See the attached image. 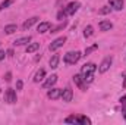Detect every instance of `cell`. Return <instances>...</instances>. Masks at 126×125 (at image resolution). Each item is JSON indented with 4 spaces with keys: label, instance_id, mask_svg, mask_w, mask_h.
Here are the masks:
<instances>
[{
    "label": "cell",
    "instance_id": "cell-1",
    "mask_svg": "<svg viewBox=\"0 0 126 125\" xmlns=\"http://www.w3.org/2000/svg\"><path fill=\"white\" fill-rule=\"evenodd\" d=\"M95 71H97V65L93 63V62L85 63V65L81 68V75H82V78L85 80V83H87V84H91V83L94 81Z\"/></svg>",
    "mask_w": 126,
    "mask_h": 125
},
{
    "label": "cell",
    "instance_id": "cell-2",
    "mask_svg": "<svg viewBox=\"0 0 126 125\" xmlns=\"http://www.w3.org/2000/svg\"><path fill=\"white\" fill-rule=\"evenodd\" d=\"M81 52H67L64 56H63V62L67 63V65H75L78 63V61L81 59Z\"/></svg>",
    "mask_w": 126,
    "mask_h": 125
},
{
    "label": "cell",
    "instance_id": "cell-3",
    "mask_svg": "<svg viewBox=\"0 0 126 125\" xmlns=\"http://www.w3.org/2000/svg\"><path fill=\"white\" fill-rule=\"evenodd\" d=\"M111 63H113V58H111V56H107V58H106L103 62L100 63V66H98V72H100V74H104V72H107V71L110 69Z\"/></svg>",
    "mask_w": 126,
    "mask_h": 125
},
{
    "label": "cell",
    "instance_id": "cell-4",
    "mask_svg": "<svg viewBox=\"0 0 126 125\" xmlns=\"http://www.w3.org/2000/svg\"><path fill=\"white\" fill-rule=\"evenodd\" d=\"M72 80H73V83L78 85V88H79V90H82V91H85V90H87V83H85V80L82 78V75H81V74H75V75L72 77Z\"/></svg>",
    "mask_w": 126,
    "mask_h": 125
},
{
    "label": "cell",
    "instance_id": "cell-5",
    "mask_svg": "<svg viewBox=\"0 0 126 125\" xmlns=\"http://www.w3.org/2000/svg\"><path fill=\"white\" fill-rule=\"evenodd\" d=\"M66 43V37L63 35V37H59V38H56L54 41H51V44L48 46V49H50V52H56L57 49H60L63 47V44Z\"/></svg>",
    "mask_w": 126,
    "mask_h": 125
},
{
    "label": "cell",
    "instance_id": "cell-6",
    "mask_svg": "<svg viewBox=\"0 0 126 125\" xmlns=\"http://www.w3.org/2000/svg\"><path fill=\"white\" fill-rule=\"evenodd\" d=\"M4 102L9 103V104H13L16 103V91L13 88H7L4 91Z\"/></svg>",
    "mask_w": 126,
    "mask_h": 125
},
{
    "label": "cell",
    "instance_id": "cell-7",
    "mask_svg": "<svg viewBox=\"0 0 126 125\" xmlns=\"http://www.w3.org/2000/svg\"><path fill=\"white\" fill-rule=\"evenodd\" d=\"M79 7H81V3L79 1H70L64 7V12H66V15H75V12H78Z\"/></svg>",
    "mask_w": 126,
    "mask_h": 125
},
{
    "label": "cell",
    "instance_id": "cell-8",
    "mask_svg": "<svg viewBox=\"0 0 126 125\" xmlns=\"http://www.w3.org/2000/svg\"><path fill=\"white\" fill-rule=\"evenodd\" d=\"M60 99H62L63 102H72V99H73V91H72V88H70V87H66L64 90H62Z\"/></svg>",
    "mask_w": 126,
    "mask_h": 125
},
{
    "label": "cell",
    "instance_id": "cell-9",
    "mask_svg": "<svg viewBox=\"0 0 126 125\" xmlns=\"http://www.w3.org/2000/svg\"><path fill=\"white\" fill-rule=\"evenodd\" d=\"M62 96V88H51V90H48V93H47V97L50 99V100H56V99H59Z\"/></svg>",
    "mask_w": 126,
    "mask_h": 125
},
{
    "label": "cell",
    "instance_id": "cell-10",
    "mask_svg": "<svg viewBox=\"0 0 126 125\" xmlns=\"http://www.w3.org/2000/svg\"><path fill=\"white\" fill-rule=\"evenodd\" d=\"M56 83H57V75H54V74H53L51 77H48V78L44 81L43 87H44V88H51V87H53Z\"/></svg>",
    "mask_w": 126,
    "mask_h": 125
},
{
    "label": "cell",
    "instance_id": "cell-11",
    "mask_svg": "<svg viewBox=\"0 0 126 125\" xmlns=\"http://www.w3.org/2000/svg\"><path fill=\"white\" fill-rule=\"evenodd\" d=\"M38 21H40V18H38V16H32V18L27 19V21H25V22L22 24V28H24V30L27 31V30H30V28H31L34 24H37Z\"/></svg>",
    "mask_w": 126,
    "mask_h": 125
},
{
    "label": "cell",
    "instance_id": "cell-12",
    "mask_svg": "<svg viewBox=\"0 0 126 125\" xmlns=\"http://www.w3.org/2000/svg\"><path fill=\"white\" fill-rule=\"evenodd\" d=\"M50 28H51V24L50 22H40L38 27H37V31L40 32V34H44V32L50 31Z\"/></svg>",
    "mask_w": 126,
    "mask_h": 125
},
{
    "label": "cell",
    "instance_id": "cell-13",
    "mask_svg": "<svg viewBox=\"0 0 126 125\" xmlns=\"http://www.w3.org/2000/svg\"><path fill=\"white\" fill-rule=\"evenodd\" d=\"M109 4L114 10H122L123 9V0H109Z\"/></svg>",
    "mask_w": 126,
    "mask_h": 125
},
{
    "label": "cell",
    "instance_id": "cell-14",
    "mask_svg": "<svg viewBox=\"0 0 126 125\" xmlns=\"http://www.w3.org/2000/svg\"><path fill=\"white\" fill-rule=\"evenodd\" d=\"M31 40L32 38L30 37V35H27V37H21V38H16V40L13 41V46H24V44H28Z\"/></svg>",
    "mask_w": 126,
    "mask_h": 125
},
{
    "label": "cell",
    "instance_id": "cell-15",
    "mask_svg": "<svg viewBox=\"0 0 126 125\" xmlns=\"http://www.w3.org/2000/svg\"><path fill=\"white\" fill-rule=\"evenodd\" d=\"M98 27H100L101 31H110V30L113 28V24H111L110 21H101V22L98 24Z\"/></svg>",
    "mask_w": 126,
    "mask_h": 125
},
{
    "label": "cell",
    "instance_id": "cell-16",
    "mask_svg": "<svg viewBox=\"0 0 126 125\" xmlns=\"http://www.w3.org/2000/svg\"><path fill=\"white\" fill-rule=\"evenodd\" d=\"M44 77H46V71H44L43 68H40V69L37 71L35 77H34V83H40V81H43V80H44Z\"/></svg>",
    "mask_w": 126,
    "mask_h": 125
},
{
    "label": "cell",
    "instance_id": "cell-17",
    "mask_svg": "<svg viewBox=\"0 0 126 125\" xmlns=\"http://www.w3.org/2000/svg\"><path fill=\"white\" fill-rule=\"evenodd\" d=\"M59 61H60V56L59 55H53L51 59H50V68L51 69H56L59 66Z\"/></svg>",
    "mask_w": 126,
    "mask_h": 125
},
{
    "label": "cell",
    "instance_id": "cell-18",
    "mask_svg": "<svg viewBox=\"0 0 126 125\" xmlns=\"http://www.w3.org/2000/svg\"><path fill=\"white\" fill-rule=\"evenodd\" d=\"M16 31H18V25L16 24H9V25L4 27V32L7 35H10V34H13V32H16Z\"/></svg>",
    "mask_w": 126,
    "mask_h": 125
},
{
    "label": "cell",
    "instance_id": "cell-19",
    "mask_svg": "<svg viewBox=\"0 0 126 125\" xmlns=\"http://www.w3.org/2000/svg\"><path fill=\"white\" fill-rule=\"evenodd\" d=\"M40 49V43H30L27 46V53H34Z\"/></svg>",
    "mask_w": 126,
    "mask_h": 125
},
{
    "label": "cell",
    "instance_id": "cell-20",
    "mask_svg": "<svg viewBox=\"0 0 126 125\" xmlns=\"http://www.w3.org/2000/svg\"><path fill=\"white\" fill-rule=\"evenodd\" d=\"M78 124L79 125H91V119L88 116H85V115H81V116H78Z\"/></svg>",
    "mask_w": 126,
    "mask_h": 125
},
{
    "label": "cell",
    "instance_id": "cell-21",
    "mask_svg": "<svg viewBox=\"0 0 126 125\" xmlns=\"http://www.w3.org/2000/svg\"><path fill=\"white\" fill-rule=\"evenodd\" d=\"M94 34V28L91 27V25H88V27H85V30H84V37L85 38H88V37H91Z\"/></svg>",
    "mask_w": 126,
    "mask_h": 125
},
{
    "label": "cell",
    "instance_id": "cell-22",
    "mask_svg": "<svg viewBox=\"0 0 126 125\" xmlns=\"http://www.w3.org/2000/svg\"><path fill=\"white\" fill-rule=\"evenodd\" d=\"M64 122H66V124H78V116L70 115V116H67V118L64 119Z\"/></svg>",
    "mask_w": 126,
    "mask_h": 125
},
{
    "label": "cell",
    "instance_id": "cell-23",
    "mask_svg": "<svg viewBox=\"0 0 126 125\" xmlns=\"http://www.w3.org/2000/svg\"><path fill=\"white\" fill-rule=\"evenodd\" d=\"M12 3H13V0H4V1H1V3H0V12L4 10L6 7H9Z\"/></svg>",
    "mask_w": 126,
    "mask_h": 125
},
{
    "label": "cell",
    "instance_id": "cell-24",
    "mask_svg": "<svg viewBox=\"0 0 126 125\" xmlns=\"http://www.w3.org/2000/svg\"><path fill=\"white\" fill-rule=\"evenodd\" d=\"M97 49H98V44H94V46H91V47H87V49H85V56H88L90 53L95 52Z\"/></svg>",
    "mask_w": 126,
    "mask_h": 125
},
{
    "label": "cell",
    "instance_id": "cell-25",
    "mask_svg": "<svg viewBox=\"0 0 126 125\" xmlns=\"http://www.w3.org/2000/svg\"><path fill=\"white\" fill-rule=\"evenodd\" d=\"M110 12H111V7H109V6H104V7H101V9L98 10L100 15H107V13H110Z\"/></svg>",
    "mask_w": 126,
    "mask_h": 125
},
{
    "label": "cell",
    "instance_id": "cell-26",
    "mask_svg": "<svg viewBox=\"0 0 126 125\" xmlns=\"http://www.w3.org/2000/svg\"><path fill=\"white\" fill-rule=\"evenodd\" d=\"M64 27H66V22H63V24H60L59 27H54V28L51 27V28H50V32H57V31H60V30H63Z\"/></svg>",
    "mask_w": 126,
    "mask_h": 125
},
{
    "label": "cell",
    "instance_id": "cell-27",
    "mask_svg": "<svg viewBox=\"0 0 126 125\" xmlns=\"http://www.w3.org/2000/svg\"><path fill=\"white\" fill-rule=\"evenodd\" d=\"M66 16H67V15H66V12H64V9H60V10H59V13H57V19H59V21H62V19H64V18H66Z\"/></svg>",
    "mask_w": 126,
    "mask_h": 125
},
{
    "label": "cell",
    "instance_id": "cell-28",
    "mask_svg": "<svg viewBox=\"0 0 126 125\" xmlns=\"http://www.w3.org/2000/svg\"><path fill=\"white\" fill-rule=\"evenodd\" d=\"M122 115H123V118H125V121H126V102L122 103Z\"/></svg>",
    "mask_w": 126,
    "mask_h": 125
},
{
    "label": "cell",
    "instance_id": "cell-29",
    "mask_svg": "<svg viewBox=\"0 0 126 125\" xmlns=\"http://www.w3.org/2000/svg\"><path fill=\"white\" fill-rule=\"evenodd\" d=\"M22 85H24V84H22V81H21V80H18V81H16V88H18V90H22Z\"/></svg>",
    "mask_w": 126,
    "mask_h": 125
},
{
    "label": "cell",
    "instance_id": "cell-30",
    "mask_svg": "<svg viewBox=\"0 0 126 125\" xmlns=\"http://www.w3.org/2000/svg\"><path fill=\"white\" fill-rule=\"evenodd\" d=\"M4 56H6V53H4V50H0V62L4 59Z\"/></svg>",
    "mask_w": 126,
    "mask_h": 125
},
{
    "label": "cell",
    "instance_id": "cell-31",
    "mask_svg": "<svg viewBox=\"0 0 126 125\" xmlns=\"http://www.w3.org/2000/svg\"><path fill=\"white\" fill-rule=\"evenodd\" d=\"M119 102H120V103H125V102H126V94H125V96H122V97L119 99Z\"/></svg>",
    "mask_w": 126,
    "mask_h": 125
},
{
    "label": "cell",
    "instance_id": "cell-32",
    "mask_svg": "<svg viewBox=\"0 0 126 125\" xmlns=\"http://www.w3.org/2000/svg\"><path fill=\"white\" fill-rule=\"evenodd\" d=\"M6 53H7V56H13V50H12V49H9Z\"/></svg>",
    "mask_w": 126,
    "mask_h": 125
},
{
    "label": "cell",
    "instance_id": "cell-33",
    "mask_svg": "<svg viewBox=\"0 0 126 125\" xmlns=\"http://www.w3.org/2000/svg\"><path fill=\"white\" fill-rule=\"evenodd\" d=\"M10 77H12V74L7 72V74H6V81H10Z\"/></svg>",
    "mask_w": 126,
    "mask_h": 125
},
{
    "label": "cell",
    "instance_id": "cell-34",
    "mask_svg": "<svg viewBox=\"0 0 126 125\" xmlns=\"http://www.w3.org/2000/svg\"><path fill=\"white\" fill-rule=\"evenodd\" d=\"M122 87H123V88H126V77H125V80H123V84H122Z\"/></svg>",
    "mask_w": 126,
    "mask_h": 125
}]
</instances>
